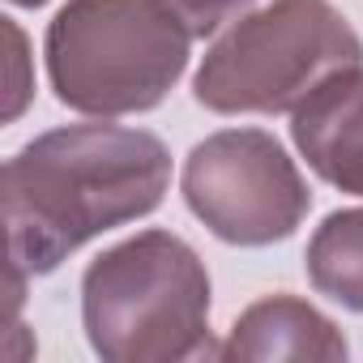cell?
I'll list each match as a JSON object with an SVG mask.
<instances>
[{
  "mask_svg": "<svg viewBox=\"0 0 363 363\" xmlns=\"http://www.w3.org/2000/svg\"><path fill=\"white\" fill-rule=\"evenodd\" d=\"M308 282L363 316V210L329 214L308 240Z\"/></svg>",
  "mask_w": 363,
  "mask_h": 363,
  "instance_id": "cell-8",
  "label": "cell"
},
{
  "mask_svg": "<svg viewBox=\"0 0 363 363\" xmlns=\"http://www.w3.org/2000/svg\"><path fill=\"white\" fill-rule=\"evenodd\" d=\"M9 5H18V9H39V5H48V0H9Z\"/></svg>",
  "mask_w": 363,
  "mask_h": 363,
  "instance_id": "cell-11",
  "label": "cell"
},
{
  "mask_svg": "<svg viewBox=\"0 0 363 363\" xmlns=\"http://www.w3.org/2000/svg\"><path fill=\"white\" fill-rule=\"evenodd\" d=\"M291 141L325 184L363 197V65L333 73L291 111Z\"/></svg>",
  "mask_w": 363,
  "mask_h": 363,
  "instance_id": "cell-6",
  "label": "cell"
},
{
  "mask_svg": "<svg viewBox=\"0 0 363 363\" xmlns=\"http://www.w3.org/2000/svg\"><path fill=\"white\" fill-rule=\"evenodd\" d=\"M210 269L189 240L141 231L82 278V320L107 363H175L210 350Z\"/></svg>",
  "mask_w": 363,
  "mask_h": 363,
  "instance_id": "cell-3",
  "label": "cell"
},
{
  "mask_svg": "<svg viewBox=\"0 0 363 363\" xmlns=\"http://www.w3.org/2000/svg\"><path fill=\"white\" fill-rule=\"evenodd\" d=\"M223 359H346L350 346L342 329L295 295H269L257 299L227 333V342L214 350Z\"/></svg>",
  "mask_w": 363,
  "mask_h": 363,
  "instance_id": "cell-7",
  "label": "cell"
},
{
  "mask_svg": "<svg viewBox=\"0 0 363 363\" xmlns=\"http://www.w3.org/2000/svg\"><path fill=\"white\" fill-rule=\"evenodd\" d=\"M350 65H363V39L333 0H269L214 39L193 99L218 116H282Z\"/></svg>",
  "mask_w": 363,
  "mask_h": 363,
  "instance_id": "cell-4",
  "label": "cell"
},
{
  "mask_svg": "<svg viewBox=\"0 0 363 363\" xmlns=\"http://www.w3.org/2000/svg\"><path fill=\"white\" fill-rule=\"evenodd\" d=\"M171 189V150L145 128L69 124L5 162L9 269L39 278L94 235L137 223Z\"/></svg>",
  "mask_w": 363,
  "mask_h": 363,
  "instance_id": "cell-1",
  "label": "cell"
},
{
  "mask_svg": "<svg viewBox=\"0 0 363 363\" xmlns=\"http://www.w3.org/2000/svg\"><path fill=\"white\" fill-rule=\"evenodd\" d=\"M193 30L167 0H65L48 26V82L69 111H154L184 77Z\"/></svg>",
  "mask_w": 363,
  "mask_h": 363,
  "instance_id": "cell-2",
  "label": "cell"
},
{
  "mask_svg": "<svg viewBox=\"0 0 363 363\" xmlns=\"http://www.w3.org/2000/svg\"><path fill=\"white\" fill-rule=\"evenodd\" d=\"M189 210L235 248L291 240L312 210L308 179L265 128H223L193 145L179 175Z\"/></svg>",
  "mask_w": 363,
  "mask_h": 363,
  "instance_id": "cell-5",
  "label": "cell"
},
{
  "mask_svg": "<svg viewBox=\"0 0 363 363\" xmlns=\"http://www.w3.org/2000/svg\"><path fill=\"white\" fill-rule=\"evenodd\" d=\"M167 5L189 22V30H193L197 39H206V35L223 30L227 22L244 18V13L257 5V0H167Z\"/></svg>",
  "mask_w": 363,
  "mask_h": 363,
  "instance_id": "cell-9",
  "label": "cell"
},
{
  "mask_svg": "<svg viewBox=\"0 0 363 363\" xmlns=\"http://www.w3.org/2000/svg\"><path fill=\"white\" fill-rule=\"evenodd\" d=\"M5 35H9V43H13V60H9L13 86H9L5 120H18V116L26 111V103H30V90H35V82H26V65H30V56H26V35H22V26H18L13 18H5Z\"/></svg>",
  "mask_w": 363,
  "mask_h": 363,
  "instance_id": "cell-10",
  "label": "cell"
}]
</instances>
